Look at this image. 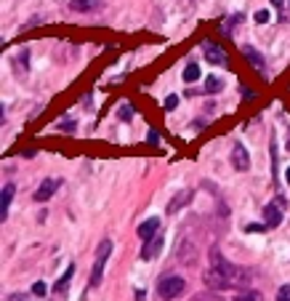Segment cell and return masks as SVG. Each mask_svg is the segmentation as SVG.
Listing matches in <instances>:
<instances>
[{
    "instance_id": "cell-18",
    "label": "cell",
    "mask_w": 290,
    "mask_h": 301,
    "mask_svg": "<svg viewBox=\"0 0 290 301\" xmlns=\"http://www.w3.org/2000/svg\"><path fill=\"white\" fill-rule=\"evenodd\" d=\"M235 301H264V296L258 291H242L235 296Z\"/></svg>"
},
{
    "instance_id": "cell-19",
    "label": "cell",
    "mask_w": 290,
    "mask_h": 301,
    "mask_svg": "<svg viewBox=\"0 0 290 301\" xmlns=\"http://www.w3.org/2000/svg\"><path fill=\"white\" fill-rule=\"evenodd\" d=\"M45 291H48V288H45V283H35V285H32V296H40V298H43Z\"/></svg>"
},
{
    "instance_id": "cell-24",
    "label": "cell",
    "mask_w": 290,
    "mask_h": 301,
    "mask_svg": "<svg viewBox=\"0 0 290 301\" xmlns=\"http://www.w3.org/2000/svg\"><path fill=\"white\" fill-rule=\"evenodd\" d=\"M6 301H32V298H30L27 293H11Z\"/></svg>"
},
{
    "instance_id": "cell-27",
    "label": "cell",
    "mask_w": 290,
    "mask_h": 301,
    "mask_svg": "<svg viewBox=\"0 0 290 301\" xmlns=\"http://www.w3.org/2000/svg\"><path fill=\"white\" fill-rule=\"evenodd\" d=\"M194 301H221V298H218V296H197Z\"/></svg>"
},
{
    "instance_id": "cell-13",
    "label": "cell",
    "mask_w": 290,
    "mask_h": 301,
    "mask_svg": "<svg viewBox=\"0 0 290 301\" xmlns=\"http://www.w3.org/2000/svg\"><path fill=\"white\" fill-rule=\"evenodd\" d=\"M189 200H192V192H179L176 198H173V200L168 203V216H173V213L179 211V208H184Z\"/></svg>"
},
{
    "instance_id": "cell-26",
    "label": "cell",
    "mask_w": 290,
    "mask_h": 301,
    "mask_svg": "<svg viewBox=\"0 0 290 301\" xmlns=\"http://www.w3.org/2000/svg\"><path fill=\"white\" fill-rule=\"evenodd\" d=\"M245 229L248 232H261V229H266V224H248Z\"/></svg>"
},
{
    "instance_id": "cell-25",
    "label": "cell",
    "mask_w": 290,
    "mask_h": 301,
    "mask_svg": "<svg viewBox=\"0 0 290 301\" xmlns=\"http://www.w3.org/2000/svg\"><path fill=\"white\" fill-rule=\"evenodd\" d=\"M176 104H179V96H168V99H165V110H168V112L176 110Z\"/></svg>"
},
{
    "instance_id": "cell-5",
    "label": "cell",
    "mask_w": 290,
    "mask_h": 301,
    "mask_svg": "<svg viewBox=\"0 0 290 301\" xmlns=\"http://www.w3.org/2000/svg\"><path fill=\"white\" fill-rule=\"evenodd\" d=\"M107 6V0H69V11L75 14H99Z\"/></svg>"
},
{
    "instance_id": "cell-4",
    "label": "cell",
    "mask_w": 290,
    "mask_h": 301,
    "mask_svg": "<svg viewBox=\"0 0 290 301\" xmlns=\"http://www.w3.org/2000/svg\"><path fill=\"white\" fill-rule=\"evenodd\" d=\"M202 53H205L208 62H211V64H218V67H224V64L229 62L226 51H224L216 40H205V43H202Z\"/></svg>"
},
{
    "instance_id": "cell-10",
    "label": "cell",
    "mask_w": 290,
    "mask_h": 301,
    "mask_svg": "<svg viewBox=\"0 0 290 301\" xmlns=\"http://www.w3.org/2000/svg\"><path fill=\"white\" fill-rule=\"evenodd\" d=\"M264 224L269 227V229L282 224V211H280V205H274V203H272V205H266V208H264Z\"/></svg>"
},
{
    "instance_id": "cell-21",
    "label": "cell",
    "mask_w": 290,
    "mask_h": 301,
    "mask_svg": "<svg viewBox=\"0 0 290 301\" xmlns=\"http://www.w3.org/2000/svg\"><path fill=\"white\" fill-rule=\"evenodd\" d=\"M277 301H290V285H282L280 293H277Z\"/></svg>"
},
{
    "instance_id": "cell-14",
    "label": "cell",
    "mask_w": 290,
    "mask_h": 301,
    "mask_svg": "<svg viewBox=\"0 0 290 301\" xmlns=\"http://www.w3.org/2000/svg\"><path fill=\"white\" fill-rule=\"evenodd\" d=\"M72 275H75V267L69 264V267H67V272H64V277H62V280L53 285V293H64L67 288H69V280H72Z\"/></svg>"
},
{
    "instance_id": "cell-2",
    "label": "cell",
    "mask_w": 290,
    "mask_h": 301,
    "mask_svg": "<svg viewBox=\"0 0 290 301\" xmlns=\"http://www.w3.org/2000/svg\"><path fill=\"white\" fill-rule=\"evenodd\" d=\"M184 291H187V280L179 275H170V277H162L160 285H157V296L162 301H173V298H179Z\"/></svg>"
},
{
    "instance_id": "cell-29",
    "label": "cell",
    "mask_w": 290,
    "mask_h": 301,
    "mask_svg": "<svg viewBox=\"0 0 290 301\" xmlns=\"http://www.w3.org/2000/svg\"><path fill=\"white\" fill-rule=\"evenodd\" d=\"M285 179H287V184H290V168L285 171Z\"/></svg>"
},
{
    "instance_id": "cell-12",
    "label": "cell",
    "mask_w": 290,
    "mask_h": 301,
    "mask_svg": "<svg viewBox=\"0 0 290 301\" xmlns=\"http://www.w3.org/2000/svg\"><path fill=\"white\" fill-rule=\"evenodd\" d=\"M14 192H16V187L14 184H6L3 187V195H0V216H8V205H11V200H14Z\"/></svg>"
},
{
    "instance_id": "cell-6",
    "label": "cell",
    "mask_w": 290,
    "mask_h": 301,
    "mask_svg": "<svg viewBox=\"0 0 290 301\" xmlns=\"http://www.w3.org/2000/svg\"><path fill=\"white\" fill-rule=\"evenodd\" d=\"M59 187H62V181H59V179H45V181H40V187L35 189V195H32L35 203H45V200H51Z\"/></svg>"
},
{
    "instance_id": "cell-9",
    "label": "cell",
    "mask_w": 290,
    "mask_h": 301,
    "mask_svg": "<svg viewBox=\"0 0 290 301\" xmlns=\"http://www.w3.org/2000/svg\"><path fill=\"white\" fill-rule=\"evenodd\" d=\"M160 248H162V235H155V237H149V240H144V248H141V259L144 261H152L157 253H160Z\"/></svg>"
},
{
    "instance_id": "cell-17",
    "label": "cell",
    "mask_w": 290,
    "mask_h": 301,
    "mask_svg": "<svg viewBox=\"0 0 290 301\" xmlns=\"http://www.w3.org/2000/svg\"><path fill=\"white\" fill-rule=\"evenodd\" d=\"M197 77H200V67H197V64H187V67H184V80H187V83H194Z\"/></svg>"
},
{
    "instance_id": "cell-7",
    "label": "cell",
    "mask_w": 290,
    "mask_h": 301,
    "mask_svg": "<svg viewBox=\"0 0 290 301\" xmlns=\"http://www.w3.org/2000/svg\"><path fill=\"white\" fill-rule=\"evenodd\" d=\"M231 166H235V171H248L250 168V157H248V149L242 147L240 142L235 144V149H231Z\"/></svg>"
},
{
    "instance_id": "cell-20",
    "label": "cell",
    "mask_w": 290,
    "mask_h": 301,
    "mask_svg": "<svg viewBox=\"0 0 290 301\" xmlns=\"http://www.w3.org/2000/svg\"><path fill=\"white\" fill-rule=\"evenodd\" d=\"M256 21H258V24H266V21H269V11H266V8L256 11Z\"/></svg>"
},
{
    "instance_id": "cell-15",
    "label": "cell",
    "mask_w": 290,
    "mask_h": 301,
    "mask_svg": "<svg viewBox=\"0 0 290 301\" xmlns=\"http://www.w3.org/2000/svg\"><path fill=\"white\" fill-rule=\"evenodd\" d=\"M27 62H30V51L24 48V51L16 56V62H14V64H16V75H27V69H30Z\"/></svg>"
},
{
    "instance_id": "cell-11",
    "label": "cell",
    "mask_w": 290,
    "mask_h": 301,
    "mask_svg": "<svg viewBox=\"0 0 290 301\" xmlns=\"http://www.w3.org/2000/svg\"><path fill=\"white\" fill-rule=\"evenodd\" d=\"M157 229H160V218H147L144 224H138V237L149 240V237L157 235Z\"/></svg>"
},
{
    "instance_id": "cell-1",
    "label": "cell",
    "mask_w": 290,
    "mask_h": 301,
    "mask_svg": "<svg viewBox=\"0 0 290 301\" xmlns=\"http://www.w3.org/2000/svg\"><path fill=\"white\" fill-rule=\"evenodd\" d=\"M245 277H248V272H242L240 267L229 264L226 259H221V253L213 251L211 267H208V272H205V285L211 288V291H229L231 285L248 283Z\"/></svg>"
},
{
    "instance_id": "cell-3",
    "label": "cell",
    "mask_w": 290,
    "mask_h": 301,
    "mask_svg": "<svg viewBox=\"0 0 290 301\" xmlns=\"http://www.w3.org/2000/svg\"><path fill=\"white\" fill-rule=\"evenodd\" d=\"M109 253H112V240H101V242H99V248H96V261H94V269H91V288H99V285H101L104 267H107Z\"/></svg>"
},
{
    "instance_id": "cell-22",
    "label": "cell",
    "mask_w": 290,
    "mask_h": 301,
    "mask_svg": "<svg viewBox=\"0 0 290 301\" xmlns=\"http://www.w3.org/2000/svg\"><path fill=\"white\" fill-rule=\"evenodd\" d=\"M59 128L67 131V133H72L75 131V120H59Z\"/></svg>"
},
{
    "instance_id": "cell-23",
    "label": "cell",
    "mask_w": 290,
    "mask_h": 301,
    "mask_svg": "<svg viewBox=\"0 0 290 301\" xmlns=\"http://www.w3.org/2000/svg\"><path fill=\"white\" fill-rule=\"evenodd\" d=\"M118 115H120V118H123V120H131V115H133V112H131V104H123V107H120V112H118Z\"/></svg>"
},
{
    "instance_id": "cell-8",
    "label": "cell",
    "mask_w": 290,
    "mask_h": 301,
    "mask_svg": "<svg viewBox=\"0 0 290 301\" xmlns=\"http://www.w3.org/2000/svg\"><path fill=\"white\" fill-rule=\"evenodd\" d=\"M242 56L256 67V72L261 75V77H266V62H264V56L256 51V48H250V45H242Z\"/></svg>"
},
{
    "instance_id": "cell-28",
    "label": "cell",
    "mask_w": 290,
    "mask_h": 301,
    "mask_svg": "<svg viewBox=\"0 0 290 301\" xmlns=\"http://www.w3.org/2000/svg\"><path fill=\"white\" fill-rule=\"evenodd\" d=\"M272 3H274V6H282V3H285V0H272Z\"/></svg>"
},
{
    "instance_id": "cell-16",
    "label": "cell",
    "mask_w": 290,
    "mask_h": 301,
    "mask_svg": "<svg viewBox=\"0 0 290 301\" xmlns=\"http://www.w3.org/2000/svg\"><path fill=\"white\" fill-rule=\"evenodd\" d=\"M221 77H216V75H211V77H208L205 80V91H208V94H218V91H221Z\"/></svg>"
}]
</instances>
